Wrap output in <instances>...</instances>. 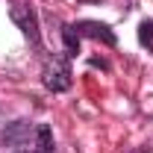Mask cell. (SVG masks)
<instances>
[{"instance_id": "1", "label": "cell", "mask_w": 153, "mask_h": 153, "mask_svg": "<svg viewBox=\"0 0 153 153\" xmlns=\"http://www.w3.org/2000/svg\"><path fill=\"white\" fill-rule=\"evenodd\" d=\"M68 59H71L68 53H56V56H50L44 62V68H41L44 88H50V91H68L74 85V74H71Z\"/></svg>"}, {"instance_id": "2", "label": "cell", "mask_w": 153, "mask_h": 153, "mask_svg": "<svg viewBox=\"0 0 153 153\" xmlns=\"http://www.w3.org/2000/svg\"><path fill=\"white\" fill-rule=\"evenodd\" d=\"M9 18L15 21L21 27V33L30 38V44H36L41 47V33H38V18H36V9L30 6V3H24V0H12V6H9Z\"/></svg>"}, {"instance_id": "3", "label": "cell", "mask_w": 153, "mask_h": 153, "mask_svg": "<svg viewBox=\"0 0 153 153\" xmlns=\"http://www.w3.org/2000/svg\"><path fill=\"white\" fill-rule=\"evenodd\" d=\"M0 141L15 147V150H33V144H36V124L33 121H15V124H9L0 133Z\"/></svg>"}, {"instance_id": "4", "label": "cell", "mask_w": 153, "mask_h": 153, "mask_svg": "<svg viewBox=\"0 0 153 153\" xmlns=\"http://www.w3.org/2000/svg\"><path fill=\"white\" fill-rule=\"evenodd\" d=\"M71 27L76 30V36L100 38V41H103V44H109V47H115V44H118V36H115L106 24H100V21H76V24H71Z\"/></svg>"}, {"instance_id": "5", "label": "cell", "mask_w": 153, "mask_h": 153, "mask_svg": "<svg viewBox=\"0 0 153 153\" xmlns=\"http://www.w3.org/2000/svg\"><path fill=\"white\" fill-rule=\"evenodd\" d=\"M36 153H56V141H53V130L47 124H36Z\"/></svg>"}, {"instance_id": "6", "label": "cell", "mask_w": 153, "mask_h": 153, "mask_svg": "<svg viewBox=\"0 0 153 153\" xmlns=\"http://www.w3.org/2000/svg\"><path fill=\"white\" fill-rule=\"evenodd\" d=\"M62 38H65V53H68V56H76V53H79V36H76V30L71 24L62 27Z\"/></svg>"}, {"instance_id": "7", "label": "cell", "mask_w": 153, "mask_h": 153, "mask_svg": "<svg viewBox=\"0 0 153 153\" xmlns=\"http://www.w3.org/2000/svg\"><path fill=\"white\" fill-rule=\"evenodd\" d=\"M138 44L147 47V53H153V18L138 24Z\"/></svg>"}, {"instance_id": "8", "label": "cell", "mask_w": 153, "mask_h": 153, "mask_svg": "<svg viewBox=\"0 0 153 153\" xmlns=\"http://www.w3.org/2000/svg\"><path fill=\"white\" fill-rule=\"evenodd\" d=\"M15 153H36V150H15Z\"/></svg>"}]
</instances>
